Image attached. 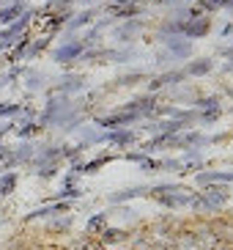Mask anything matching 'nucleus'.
Segmentation results:
<instances>
[{"mask_svg": "<svg viewBox=\"0 0 233 250\" xmlns=\"http://www.w3.org/2000/svg\"><path fill=\"white\" fill-rule=\"evenodd\" d=\"M233 182V170H228V173H222V170H217V173H197V184H228Z\"/></svg>", "mask_w": 233, "mask_h": 250, "instance_id": "5", "label": "nucleus"}, {"mask_svg": "<svg viewBox=\"0 0 233 250\" xmlns=\"http://www.w3.org/2000/svg\"><path fill=\"white\" fill-rule=\"evenodd\" d=\"M124 245H129V231H124V228H104L102 234H99V248H107V250H118L124 248Z\"/></svg>", "mask_w": 233, "mask_h": 250, "instance_id": "2", "label": "nucleus"}, {"mask_svg": "<svg viewBox=\"0 0 233 250\" xmlns=\"http://www.w3.org/2000/svg\"><path fill=\"white\" fill-rule=\"evenodd\" d=\"M154 250H165V248H154Z\"/></svg>", "mask_w": 233, "mask_h": 250, "instance_id": "19", "label": "nucleus"}, {"mask_svg": "<svg viewBox=\"0 0 233 250\" xmlns=\"http://www.w3.org/2000/svg\"><path fill=\"white\" fill-rule=\"evenodd\" d=\"M200 3H203V6H209V8H217V6H222L225 0H200Z\"/></svg>", "mask_w": 233, "mask_h": 250, "instance_id": "14", "label": "nucleus"}, {"mask_svg": "<svg viewBox=\"0 0 233 250\" xmlns=\"http://www.w3.org/2000/svg\"><path fill=\"white\" fill-rule=\"evenodd\" d=\"M17 187V173L14 170H6L3 176H0V198H6V195H11Z\"/></svg>", "mask_w": 233, "mask_h": 250, "instance_id": "8", "label": "nucleus"}, {"mask_svg": "<svg viewBox=\"0 0 233 250\" xmlns=\"http://www.w3.org/2000/svg\"><path fill=\"white\" fill-rule=\"evenodd\" d=\"M151 190V187H129V190H124V192H116V195H110V204H124V201H129V198H137V195H146V192Z\"/></svg>", "mask_w": 233, "mask_h": 250, "instance_id": "6", "label": "nucleus"}, {"mask_svg": "<svg viewBox=\"0 0 233 250\" xmlns=\"http://www.w3.org/2000/svg\"><path fill=\"white\" fill-rule=\"evenodd\" d=\"M192 72H195V74H203V72H209V63H192Z\"/></svg>", "mask_w": 233, "mask_h": 250, "instance_id": "13", "label": "nucleus"}, {"mask_svg": "<svg viewBox=\"0 0 233 250\" xmlns=\"http://www.w3.org/2000/svg\"><path fill=\"white\" fill-rule=\"evenodd\" d=\"M3 157H6V151H3V148H0V160H3Z\"/></svg>", "mask_w": 233, "mask_h": 250, "instance_id": "18", "label": "nucleus"}, {"mask_svg": "<svg viewBox=\"0 0 233 250\" xmlns=\"http://www.w3.org/2000/svg\"><path fill=\"white\" fill-rule=\"evenodd\" d=\"M110 143H116V146H129L132 143V132H116V135H110Z\"/></svg>", "mask_w": 233, "mask_h": 250, "instance_id": "10", "label": "nucleus"}, {"mask_svg": "<svg viewBox=\"0 0 233 250\" xmlns=\"http://www.w3.org/2000/svg\"><path fill=\"white\" fill-rule=\"evenodd\" d=\"M170 250H197V239H195V231L192 228H181L173 239V248Z\"/></svg>", "mask_w": 233, "mask_h": 250, "instance_id": "3", "label": "nucleus"}, {"mask_svg": "<svg viewBox=\"0 0 233 250\" xmlns=\"http://www.w3.org/2000/svg\"><path fill=\"white\" fill-rule=\"evenodd\" d=\"M200 198H203L206 209L214 212V209H219V206H225L231 201V192H228L225 184H206V190L200 192Z\"/></svg>", "mask_w": 233, "mask_h": 250, "instance_id": "1", "label": "nucleus"}, {"mask_svg": "<svg viewBox=\"0 0 233 250\" xmlns=\"http://www.w3.org/2000/svg\"><path fill=\"white\" fill-rule=\"evenodd\" d=\"M214 250H233V245H228V242H219Z\"/></svg>", "mask_w": 233, "mask_h": 250, "instance_id": "16", "label": "nucleus"}, {"mask_svg": "<svg viewBox=\"0 0 233 250\" xmlns=\"http://www.w3.org/2000/svg\"><path fill=\"white\" fill-rule=\"evenodd\" d=\"M69 250H102L99 242H91V239H80V242H74Z\"/></svg>", "mask_w": 233, "mask_h": 250, "instance_id": "11", "label": "nucleus"}, {"mask_svg": "<svg viewBox=\"0 0 233 250\" xmlns=\"http://www.w3.org/2000/svg\"><path fill=\"white\" fill-rule=\"evenodd\" d=\"M25 250H41V245H28Z\"/></svg>", "mask_w": 233, "mask_h": 250, "instance_id": "17", "label": "nucleus"}, {"mask_svg": "<svg viewBox=\"0 0 233 250\" xmlns=\"http://www.w3.org/2000/svg\"><path fill=\"white\" fill-rule=\"evenodd\" d=\"M107 228V212H102V214H94L91 220H88V226H85V231H88V236H99Z\"/></svg>", "mask_w": 233, "mask_h": 250, "instance_id": "7", "label": "nucleus"}, {"mask_svg": "<svg viewBox=\"0 0 233 250\" xmlns=\"http://www.w3.org/2000/svg\"><path fill=\"white\" fill-rule=\"evenodd\" d=\"M140 165H143V170H162V162H156V160H146V157H143V160H140Z\"/></svg>", "mask_w": 233, "mask_h": 250, "instance_id": "12", "label": "nucleus"}, {"mask_svg": "<svg viewBox=\"0 0 233 250\" xmlns=\"http://www.w3.org/2000/svg\"><path fill=\"white\" fill-rule=\"evenodd\" d=\"M110 160H113L110 154H102V157H96L94 162H85V165H77V170H80V173H96V168H102V165H107Z\"/></svg>", "mask_w": 233, "mask_h": 250, "instance_id": "9", "label": "nucleus"}, {"mask_svg": "<svg viewBox=\"0 0 233 250\" xmlns=\"http://www.w3.org/2000/svg\"><path fill=\"white\" fill-rule=\"evenodd\" d=\"M212 228H214V234H217L219 242L233 245V217H228V220H214Z\"/></svg>", "mask_w": 233, "mask_h": 250, "instance_id": "4", "label": "nucleus"}, {"mask_svg": "<svg viewBox=\"0 0 233 250\" xmlns=\"http://www.w3.org/2000/svg\"><path fill=\"white\" fill-rule=\"evenodd\" d=\"M17 107L14 104H3V107H0V116H8V113H14Z\"/></svg>", "mask_w": 233, "mask_h": 250, "instance_id": "15", "label": "nucleus"}]
</instances>
